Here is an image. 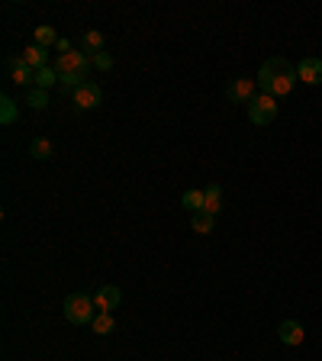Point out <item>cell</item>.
<instances>
[{
  "instance_id": "obj_1",
  "label": "cell",
  "mask_w": 322,
  "mask_h": 361,
  "mask_svg": "<svg viewBox=\"0 0 322 361\" xmlns=\"http://www.w3.org/2000/svg\"><path fill=\"white\" fill-rule=\"evenodd\" d=\"M255 81H258V91H261V94H268L277 100V97H287L300 78H297V68H293L287 58H268V62L258 68Z\"/></svg>"
},
{
  "instance_id": "obj_2",
  "label": "cell",
  "mask_w": 322,
  "mask_h": 361,
  "mask_svg": "<svg viewBox=\"0 0 322 361\" xmlns=\"http://www.w3.org/2000/svg\"><path fill=\"white\" fill-rule=\"evenodd\" d=\"M94 316H97L94 297H87V294H68V297H64V319H68V323L87 326V323H94Z\"/></svg>"
},
{
  "instance_id": "obj_3",
  "label": "cell",
  "mask_w": 322,
  "mask_h": 361,
  "mask_svg": "<svg viewBox=\"0 0 322 361\" xmlns=\"http://www.w3.org/2000/svg\"><path fill=\"white\" fill-rule=\"evenodd\" d=\"M90 68H94V58H90L87 52H75V49L55 58V71H58V75H81V78H87Z\"/></svg>"
},
{
  "instance_id": "obj_4",
  "label": "cell",
  "mask_w": 322,
  "mask_h": 361,
  "mask_svg": "<svg viewBox=\"0 0 322 361\" xmlns=\"http://www.w3.org/2000/svg\"><path fill=\"white\" fill-rule=\"evenodd\" d=\"M248 119L255 126H271L277 119V100L268 94H255V100L248 104Z\"/></svg>"
},
{
  "instance_id": "obj_5",
  "label": "cell",
  "mask_w": 322,
  "mask_h": 361,
  "mask_svg": "<svg viewBox=\"0 0 322 361\" xmlns=\"http://www.w3.org/2000/svg\"><path fill=\"white\" fill-rule=\"evenodd\" d=\"M255 91H258L255 78H232V81L225 84V100H229V104H251V100H255Z\"/></svg>"
},
{
  "instance_id": "obj_6",
  "label": "cell",
  "mask_w": 322,
  "mask_h": 361,
  "mask_svg": "<svg viewBox=\"0 0 322 361\" xmlns=\"http://www.w3.org/2000/svg\"><path fill=\"white\" fill-rule=\"evenodd\" d=\"M123 303V290H119L116 284H103V287H97V294H94V307L97 313H113V310Z\"/></svg>"
},
{
  "instance_id": "obj_7",
  "label": "cell",
  "mask_w": 322,
  "mask_h": 361,
  "mask_svg": "<svg viewBox=\"0 0 322 361\" xmlns=\"http://www.w3.org/2000/svg\"><path fill=\"white\" fill-rule=\"evenodd\" d=\"M277 339L284 342V345H290V349H297V345H303V339H306V329H303V323H297V319H284L277 326Z\"/></svg>"
},
{
  "instance_id": "obj_8",
  "label": "cell",
  "mask_w": 322,
  "mask_h": 361,
  "mask_svg": "<svg viewBox=\"0 0 322 361\" xmlns=\"http://www.w3.org/2000/svg\"><path fill=\"white\" fill-rule=\"evenodd\" d=\"M297 78H300L303 84H322V58H316V55H310V58H303L300 65H297Z\"/></svg>"
},
{
  "instance_id": "obj_9",
  "label": "cell",
  "mask_w": 322,
  "mask_h": 361,
  "mask_svg": "<svg viewBox=\"0 0 322 361\" xmlns=\"http://www.w3.org/2000/svg\"><path fill=\"white\" fill-rule=\"evenodd\" d=\"M100 100H103V91H100L97 84H90V81H84V84L75 91L77 110H94V106H100Z\"/></svg>"
},
{
  "instance_id": "obj_10",
  "label": "cell",
  "mask_w": 322,
  "mask_h": 361,
  "mask_svg": "<svg viewBox=\"0 0 322 361\" xmlns=\"http://www.w3.org/2000/svg\"><path fill=\"white\" fill-rule=\"evenodd\" d=\"M20 62L23 65H29L32 71H42V68H49V49H42V45H26L20 52Z\"/></svg>"
},
{
  "instance_id": "obj_11",
  "label": "cell",
  "mask_w": 322,
  "mask_h": 361,
  "mask_svg": "<svg viewBox=\"0 0 322 361\" xmlns=\"http://www.w3.org/2000/svg\"><path fill=\"white\" fill-rule=\"evenodd\" d=\"M7 68H10V81L13 84H23V87H36V71L29 65H23L20 58H7Z\"/></svg>"
},
{
  "instance_id": "obj_12",
  "label": "cell",
  "mask_w": 322,
  "mask_h": 361,
  "mask_svg": "<svg viewBox=\"0 0 322 361\" xmlns=\"http://www.w3.org/2000/svg\"><path fill=\"white\" fill-rule=\"evenodd\" d=\"M203 197H206V200H203V210L206 213H213V216H216V213L223 210V187H219V184H210V187H203Z\"/></svg>"
},
{
  "instance_id": "obj_13",
  "label": "cell",
  "mask_w": 322,
  "mask_h": 361,
  "mask_svg": "<svg viewBox=\"0 0 322 361\" xmlns=\"http://www.w3.org/2000/svg\"><path fill=\"white\" fill-rule=\"evenodd\" d=\"M190 226H193V233L210 235V233H213V226H216V216H213V213H206V210L190 213Z\"/></svg>"
},
{
  "instance_id": "obj_14",
  "label": "cell",
  "mask_w": 322,
  "mask_h": 361,
  "mask_svg": "<svg viewBox=\"0 0 322 361\" xmlns=\"http://www.w3.org/2000/svg\"><path fill=\"white\" fill-rule=\"evenodd\" d=\"M16 119H20L16 100H13V97H0V123H3V126H13Z\"/></svg>"
},
{
  "instance_id": "obj_15",
  "label": "cell",
  "mask_w": 322,
  "mask_h": 361,
  "mask_svg": "<svg viewBox=\"0 0 322 361\" xmlns=\"http://www.w3.org/2000/svg\"><path fill=\"white\" fill-rule=\"evenodd\" d=\"M81 52H87V55H97V52H103V32H97V30H87L84 36H81Z\"/></svg>"
},
{
  "instance_id": "obj_16",
  "label": "cell",
  "mask_w": 322,
  "mask_h": 361,
  "mask_svg": "<svg viewBox=\"0 0 322 361\" xmlns=\"http://www.w3.org/2000/svg\"><path fill=\"white\" fill-rule=\"evenodd\" d=\"M29 155L36 161L52 159V142H49V139H32V142H29Z\"/></svg>"
},
{
  "instance_id": "obj_17",
  "label": "cell",
  "mask_w": 322,
  "mask_h": 361,
  "mask_svg": "<svg viewBox=\"0 0 322 361\" xmlns=\"http://www.w3.org/2000/svg\"><path fill=\"white\" fill-rule=\"evenodd\" d=\"M90 326H94L97 336H110V332L116 329V323H113V313H97Z\"/></svg>"
},
{
  "instance_id": "obj_18",
  "label": "cell",
  "mask_w": 322,
  "mask_h": 361,
  "mask_svg": "<svg viewBox=\"0 0 322 361\" xmlns=\"http://www.w3.org/2000/svg\"><path fill=\"white\" fill-rule=\"evenodd\" d=\"M203 200H206L203 191H197V187H193V191H184V197H181V203H184V207H187L190 213H200V210H203Z\"/></svg>"
},
{
  "instance_id": "obj_19",
  "label": "cell",
  "mask_w": 322,
  "mask_h": 361,
  "mask_svg": "<svg viewBox=\"0 0 322 361\" xmlns=\"http://www.w3.org/2000/svg\"><path fill=\"white\" fill-rule=\"evenodd\" d=\"M58 84V71H55V65H49V68H42V71H36V87H42V91H49V87Z\"/></svg>"
},
{
  "instance_id": "obj_20",
  "label": "cell",
  "mask_w": 322,
  "mask_h": 361,
  "mask_svg": "<svg viewBox=\"0 0 322 361\" xmlns=\"http://www.w3.org/2000/svg\"><path fill=\"white\" fill-rule=\"evenodd\" d=\"M26 104H29L32 110H45V106H49V91H42V87H29Z\"/></svg>"
},
{
  "instance_id": "obj_21",
  "label": "cell",
  "mask_w": 322,
  "mask_h": 361,
  "mask_svg": "<svg viewBox=\"0 0 322 361\" xmlns=\"http://www.w3.org/2000/svg\"><path fill=\"white\" fill-rule=\"evenodd\" d=\"M36 45H42V49L58 45V36H55L52 26H36Z\"/></svg>"
},
{
  "instance_id": "obj_22",
  "label": "cell",
  "mask_w": 322,
  "mask_h": 361,
  "mask_svg": "<svg viewBox=\"0 0 322 361\" xmlns=\"http://www.w3.org/2000/svg\"><path fill=\"white\" fill-rule=\"evenodd\" d=\"M81 84H84V78H81V75H58V87H62V94L75 97V91Z\"/></svg>"
},
{
  "instance_id": "obj_23",
  "label": "cell",
  "mask_w": 322,
  "mask_h": 361,
  "mask_svg": "<svg viewBox=\"0 0 322 361\" xmlns=\"http://www.w3.org/2000/svg\"><path fill=\"white\" fill-rule=\"evenodd\" d=\"M90 58H94L97 71H113V55L110 52H97V55H90Z\"/></svg>"
},
{
  "instance_id": "obj_24",
  "label": "cell",
  "mask_w": 322,
  "mask_h": 361,
  "mask_svg": "<svg viewBox=\"0 0 322 361\" xmlns=\"http://www.w3.org/2000/svg\"><path fill=\"white\" fill-rule=\"evenodd\" d=\"M55 49H58V55H64V52H71V43H68V39H58Z\"/></svg>"
}]
</instances>
